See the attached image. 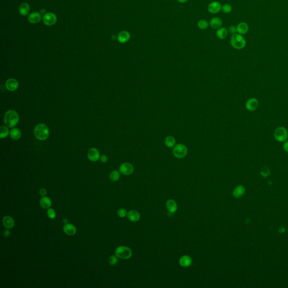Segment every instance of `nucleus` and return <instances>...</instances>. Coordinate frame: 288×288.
<instances>
[{"mask_svg": "<svg viewBox=\"0 0 288 288\" xmlns=\"http://www.w3.org/2000/svg\"><path fill=\"white\" fill-rule=\"evenodd\" d=\"M19 120L18 113L13 110H9L5 113L4 116V123L9 128H13L15 126Z\"/></svg>", "mask_w": 288, "mask_h": 288, "instance_id": "obj_1", "label": "nucleus"}, {"mask_svg": "<svg viewBox=\"0 0 288 288\" xmlns=\"http://www.w3.org/2000/svg\"><path fill=\"white\" fill-rule=\"evenodd\" d=\"M34 134L35 137L39 140H45L49 136V129L46 124L39 123L35 127Z\"/></svg>", "mask_w": 288, "mask_h": 288, "instance_id": "obj_2", "label": "nucleus"}, {"mask_svg": "<svg viewBox=\"0 0 288 288\" xmlns=\"http://www.w3.org/2000/svg\"><path fill=\"white\" fill-rule=\"evenodd\" d=\"M230 43L235 49L242 50L246 45V40L242 35L237 33L232 35L230 39Z\"/></svg>", "mask_w": 288, "mask_h": 288, "instance_id": "obj_3", "label": "nucleus"}, {"mask_svg": "<svg viewBox=\"0 0 288 288\" xmlns=\"http://www.w3.org/2000/svg\"><path fill=\"white\" fill-rule=\"evenodd\" d=\"M115 254L118 258L123 260L130 258L132 256V252L128 246H120L116 248Z\"/></svg>", "mask_w": 288, "mask_h": 288, "instance_id": "obj_4", "label": "nucleus"}, {"mask_svg": "<svg viewBox=\"0 0 288 288\" xmlns=\"http://www.w3.org/2000/svg\"><path fill=\"white\" fill-rule=\"evenodd\" d=\"M274 138L278 142H284L288 140V130L284 127H279L275 130Z\"/></svg>", "mask_w": 288, "mask_h": 288, "instance_id": "obj_5", "label": "nucleus"}, {"mask_svg": "<svg viewBox=\"0 0 288 288\" xmlns=\"http://www.w3.org/2000/svg\"><path fill=\"white\" fill-rule=\"evenodd\" d=\"M173 154L176 158H184L187 154V148L183 144H177L173 148Z\"/></svg>", "mask_w": 288, "mask_h": 288, "instance_id": "obj_6", "label": "nucleus"}, {"mask_svg": "<svg viewBox=\"0 0 288 288\" xmlns=\"http://www.w3.org/2000/svg\"><path fill=\"white\" fill-rule=\"evenodd\" d=\"M42 20L46 25L51 26L56 23L57 17L56 15L53 13H47L43 15Z\"/></svg>", "mask_w": 288, "mask_h": 288, "instance_id": "obj_7", "label": "nucleus"}, {"mask_svg": "<svg viewBox=\"0 0 288 288\" xmlns=\"http://www.w3.org/2000/svg\"><path fill=\"white\" fill-rule=\"evenodd\" d=\"M259 106L258 100L256 98H250L246 101V110L249 112H254L256 110Z\"/></svg>", "mask_w": 288, "mask_h": 288, "instance_id": "obj_8", "label": "nucleus"}, {"mask_svg": "<svg viewBox=\"0 0 288 288\" xmlns=\"http://www.w3.org/2000/svg\"><path fill=\"white\" fill-rule=\"evenodd\" d=\"M134 171V167L129 163H124L120 167V172L124 175H130Z\"/></svg>", "mask_w": 288, "mask_h": 288, "instance_id": "obj_9", "label": "nucleus"}, {"mask_svg": "<svg viewBox=\"0 0 288 288\" xmlns=\"http://www.w3.org/2000/svg\"><path fill=\"white\" fill-rule=\"evenodd\" d=\"M221 10V4L218 1L212 2L208 6V11L211 14H217Z\"/></svg>", "mask_w": 288, "mask_h": 288, "instance_id": "obj_10", "label": "nucleus"}, {"mask_svg": "<svg viewBox=\"0 0 288 288\" xmlns=\"http://www.w3.org/2000/svg\"><path fill=\"white\" fill-rule=\"evenodd\" d=\"M87 157L92 162H96L100 158L99 151L96 148H91L87 153Z\"/></svg>", "mask_w": 288, "mask_h": 288, "instance_id": "obj_11", "label": "nucleus"}, {"mask_svg": "<svg viewBox=\"0 0 288 288\" xmlns=\"http://www.w3.org/2000/svg\"><path fill=\"white\" fill-rule=\"evenodd\" d=\"M6 87L10 91H14L19 87V82L15 79L10 78L6 82Z\"/></svg>", "mask_w": 288, "mask_h": 288, "instance_id": "obj_12", "label": "nucleus"}, {"mask_svg": "<svg viewBox=\"0 0 288 288\" xmlns=\"http://www.w3.org/2000/svg\"><path fill=\"white\" fill-rule=\"evenodd\" d=\"M42 17L39 12H33L29 15L28 17V21L31 24L39 23L41 20Z\"/></svg>", "mask_w": 288, "mask_h": 288, "instance_id": "obj_13", "label": "nucleus"}, {"mask_svg": "<svg viewBox=\"0 0 288 288\" xmlns=\"http://www.w3.org/2000/svg\"><path fill=\"white\" fill-rule=\"evenodd\" d=\"M130 33L126 31H123L120 32L117 35V39L121 43H125L130 39Z\"/></svg>", "mask_w": 288, "mask_h": 288, "instance_id": "obj_14", "label": "nucleus"}, {"mask_svg": "<svg viewBox=\"0 0 288 288\" xmlns=\"http://www.w3.org/2000/svg\"><path fill=\"white\" fill-rule=\"evenodd\" d=\"M237 33L244 35L246 34L249 31V25L246 22H240L236 26Z\"/></svg>", "mask_w": 288, "mask_h": 288, "instance_id": "obj_15", "label": "nucleus"}, {"mask_svg": "<svg viewBox=\"0 0 288 288\" xmlns=\"http://www.w3.org/2000/svg\"><path fill=\"white\" fill-rule=\"evenodd\" d=\"M63 230L64 232L69 236L74 235L77 232V229L74 225L68 223L64 226Z\"/></svg>", "mask_w": 288, "mask_h": 288, "instance_id": "obj_16", "label": "nucleus"}, {"mask_svg": "<svg viewBox=\"0 0 288 288\" xmlns=\"http://www.w3.org/2000/svg\"><path fill=\"white\" fill-rule=\"evenodd\" d=\"M179 264L183 267H189L192 264V259L189 256H183L179 259Z\"/></svg>", "mask_w": 288, "mask_h": 288, "instance_id": "obj_17", "label": "nucleus"}, {"mask_svg": "<svg viewBox=\"0 0 288 288\" xmlns=\"http://www.w3.org/2000/svg\"><path fill=\"white\" fill-rule=\"evenodd\" d=\"M2 224L4 227L7 229L12 228L15 225V221L13 217L9 216H5L2 220Z\"/></svg>", "mask_w": 288, "mask_h": 288, "instance_id": "obj_18", "label": "nucleus"}, {"mask_svg": "<svg viewBox=\"0 0 288 288\" xmlns=\"http://www.w3.org/2000/svg\"><path fill=\"white\" fill-rule=\"evenodd\" d=\"M127 217L131 221L136 222L140 219V214L137 211L131 210L127 213Z\"/></svg>", "mask_w": 288, "mask_h": 288, "instance_id": "obj_19", "label": "nucleus"}, {"mask_svg": "<svg viewBox=\"0 0 288 288\" xmlns=\"http://www.w3.org/2000/svg\"><path fill=\"white\" fill-rule=\"evenodd\" d=\"M166 207L169 213H174L177 210V204L175 200L169 199L166 203Z\"/></svg>", "mask_w": 288, "mask_h": 288, "instance_id": "obj_20", "label": "nucleus"}, {"mask_svg": "<svg viewBox=\"0 0 288 288\" xmlns=\"http://www.w3.org/2000/svg\"><path fill=\"white\" fill-rule=\"evenodd\" d=\"M222 25V21L221 19L218 17H214L212 18L210 22H209V25L213 29H218L220 28L221 27Z\"/></svg>", "mask_w": 288, "mask_h": 288, "instance_id": "obj_21", "label": "nucleus"}, {"mask_svg": "<svg viewBox=\"0 0 288 288\" xmlns=\"http://www.w3.org/2000/svg\"><path fill=\"white\" fill-rule=\"evenodd\" d=\"M245 187L242 185H238L236 187L235 189L233 191L232 194L233 196L236 198H239L243 196V195L245 194Z\"/></svg>", "mask_w": 288, "mask_h": 288, "instance_id": "obj_22", "label": "nucleus"}, {"mask_svg": "<svg viewBox=\"0 0 288 288\" xmlns=\"http://www.w3.org/2000/svg\"><path fill=\"white\" fill-rule=\"evenodd\" d=\"M19 11L21 16H27L30 11V6L28 3L23 2L19 6Z\"/></svg>", "mask_w": 288, "mask_h": 288, "instance_id": "obj_23", "label": "nucleus"}, {"mask_svg": "<svg viewBox=\"0 0 288 288\" xmlns=\"http://www.w3.org/2000/svg\"><path fill=\"white\" fill-rule=\"evenodd\" d=\"M39 203L41 206L44 209H48L51 207L52 205V201L49 198L46 197H43L40 199Z\"/></svg>", "mask_w": 288, "mask_h": 288, "instance_id": "obj_24", "label": "nucleus"}, {"mask_svg": "<svg viewBox=\"0 0 288 288\" xmlns=\"http://www.w3.org/2000/svg\"><path fill=\"white\" fill-rule=\"evenodd\" d=\"M228 30L224 27H221L217 29L216 32V35L220 39H224L228 35Z\"/></svg>", "mask_w": 288, "mask_h": 288, "instance_id": "obj_25", "label": "nucleus"}, {"mask_svg": "<svg viewBox=\"0 0 288 288\" xmlns=\"http://www.w3.org/2000/svg\"><path fill=\"white\" fill-rule=\"evenodd\" d=\"M10 135L12 139L14 140H17L21 137V131L18 128H14L10 131Z\"/></svg>", "mask_w": 288, "mask_h": 288, "instance_id": "obj_26", "label": "nucleus"}, {"mask_svg": "<svg viewBox=\"0 0 288 288\" xmlns=\"http://www.w3.org/2000/svg\"><path fill=\"white\" fill-rule=\"evenodd\" d=\"M175 144H176V140L173 136H169L165 138V144L167 147L172 148L175 145Z\"/></svg>", "mask_w": 288, "mask_h": 288, "instance_id": "obj_27", "label": "nucleus"}, {"mask_svg": "<svg viewBox=\"0 0 288 288\" xmlns=\"http://www.w3.org/2000/svg\"><path fill=\"white\" fill-rule=\"evenodd\" d=\"M9 130L6 127L1 126L0 127V138L1 139L5 138L8 136Z\"/></svg>", "mask_w": 288, "mask_h": 288, "instance_id": "obj_28", "label": "nucleus"}, {"mask_svg": "<svg viewBox=\"0 0 288 288\" xmlns=\"http://www.w3.org/2000/svg\"><path fill=\"white\" fill-rule=\"evenodd\" d=\"M209 23H208V21H207L206 20H204V19H201V20H200L198 21V28L200 29H202V30L207 29L208 27H209Z\"/></svg>", "mask_w": 288, "mask_h": 288, "instance_id": "obj_29", "label": "nucleus"}, {"mask_svg": "<svg viewBox=\"0 0 288 288\" xmlns=\"http://www.w3.org/2000/svg\"><path fill=\"white\" fill-rule=\"evenodd\" d=\"M109 177H110V179L111 181H114V182L117 181L118 179H120V172H118V171H117L116 170L113 171H112V172L110 173Z\"/></svg>", "mask_w": 288, "mask_h": 288, "instance_id": "obj_30", "label": "nucleus"}, {"mask_svg": "<svg viewBox=\"0 0 288 288\" xmlns=\"http://www.w3.org/2000/svg\"><path fill=\"white\" fill-rule=\"evenodd\" d=\"M232 10V6H231V5H230L229 4H225L223 6H222L221 10L225 14H228V13H231Z\"/></svg>", "mask_w": 288, "mask_h": 288, "instance_id": "obj_31", "label": "nucleus"}, {"mask_svg": "<svg viewBox=\"0 0 288 288\" xmlns=\"http://www.w3.org/2000/svg\"><path fill=\"white\" fill-rule=\"evenodd\" d=\"M47 214L48 217L50 219H54L56 217V213L55 211L51 208H49L48 209V211L47 212Z\"/></svg>", "mask_w": 288, "mask_h": 288, "instance_id": "obj_32", "label": "nucleus"}, {"mask_svg": "<svg viewBox=\"0 0 288 288\" xmlns=\"http://www.w3.org/2000/svg\"><path fill=\"white\" fill-rule=\"evenodd\" d=\"M127 213H127L126 209H125L124 208H120L117 212V214L118 215V216L120 217H122V218H123V217H126V216H127Z\"/></svg>", "mask_w": 288, "mask_h": 288, "instance_id": "obj_33", "label": "nucleus"}, {"mask_svg": "<svg viewBox=\"0 0 288 288\" xmlns=\"http://www.w3.org/2000/svg\"><path fill=\"white\" fill-rule=\"evenodd\" d=\"M109 263L110 264L114 266L116 265L118 263V258L116 256H112L109 258Z\"/></svg>", "mask_w": 288, "mask_h": 288, "instance_id": "obj_34", "label": "nucleus"}, {"mask_svg": "<svg viewBox=\"0 0 288 288\" xmlns=\"http://www.w3.org/2000/svg\"><path fill=\"white\" fill-rule=\"evenodd\" d=\"M228 31L231 34H235V33H237V29H236V27L234 26V25H231V26H230L229 28H228Z\"/></svg>", "mask_w": 288, "mask_h": 288, "instance_id": "obj_35", "label": "nucleus"}, {"mask_svg": "<svg viewBox=\"0 0 288 288\" xmlns=\"http://www.w3.org/2000/svg\"><path fill=\"white\" fill-rule=\"evenodd\" d=\"M261 173H262V174L264 176H267V175H269V173H270V171H269V169L267 168H266V167H264V168L262 169Z\"/></svg>", "mask_w": 288, "mask_h": 288, "instance_id": "obj_36", "label": "nucleus"}, {"mask_svg": "<svg viewBox=\"0 0 288 288\" xmlns=\"http://www.w3.org/2000/svg\"><path fill=\"white\" fill-rule=\"evenodd\" d=\"M39 193L40 195H41L42 197H45L46 194H47V190L44 188H42L39 190Z\"/></svg>", "mask_w": 288, "mask_h": 288, "instance_id": "obj_37", "label": "nucleus"}, {"mask_svg": "<svg viewBox=\"0 0 288 288\" xmlns=\"http://www.w3.org/2000/svg\"><path fill=\"white\" fill-rule=\"evenodd\" d=\"M100 161L102 162V163H106V162L108 161V157H107L106 155H102V156L100 157Z\"/></svg>", "mask_w": 288, "mask_h": 288, "instance_id": "obj_38", "label": "nucleus"}, {"mask_svg": "<svg viewBox=\"0 0 288 288\" xmlns=\"http://www.w3.org/2000/svg\"><path fill=\"white\" fill-rule=\"evenodd\" d=\"M283 149L284 151L288 153V140L285 141L283 144Z\"/></svg>", "mask_w": 288, "mask_h": 288, "instance_id": "obj_39", "label": "nucleus"}, {"mask_svg": "<svg viewBox=\"0 0 288 288\" xmlns=\"http://www.w3.org/2000/svg\"><path fill=\"white\" fill-rule=\"evenodd\" d=\"M11 232L9 230H6L4 231V236L5 237H9L10 236Z\"/></svg>", "mask_w": 288, "mask_h": 288, "instance_id": "obj_40", "label": "nucleus"}, {"mask_svg": "<svg viewBox=\"0 0 288 288\" xmlns=\"http://www.w3.org/2000/svg\"><path fill=\"white\" fill-rule=\"evenodd\" d=\"M189 0H177L178 2H179V3H181V4H183V3H186V2H187Z\"/></svg>", "mask_w": 288, "mask_h": 288, "instance_id": "obj_41", "label": "nucleus"}, {"mask_svg": "<svg viewBox=\"0 0 288 288\" xmlns=\"http://www.w3.org/2000/svg\"><path fill=\"white\" fill-rule=\"evenodd\" d=\"M63 222L65 224H67V223H68V220L67 218H64V219L63 220Z\"/></svg>", "mask_w": 288, "mask_h": 288, "instance_id": "obj_42", "label": "nucleus"}]
</instances>
